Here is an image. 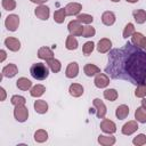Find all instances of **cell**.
Here are the masks:
<instances>
[{
    "label": "cell",
    "instance_id": "6da1fadb",
    "mask_svg": "<svg viewBox=\"0 0 146 146\" xmlns=\"http://www.w3.org/2000/svg\"><path fill=\"white\" fill-rule=\"evenodd\" d=\"M105 73L115 80H125L132 84L146 82V51L131 42L112 49Z\"/></svg>",
    "mask_w": 146,
    "mask_h": 146
},
{
    "label": "cell",
    "instance_id": "7a4b0ae2",
    "mask_svg": "<svg viewBox=\"0 0 146 146\" xmlns=\"http://www.w3.org/2000/svg\"><path fill=\"white\" fill-rule=\"evenodd\" d=\"M49 70L50 68L48 67V65H46L43 63H34L30 67V74L35 80H40L41 81V80H44V79L48 78Z\"/></svg>",
    "mask_w": 146,
    "mask_h": 146
},
{
    "label": "cell",
    "instance_id": "3957f363",
    "mask_svg": "<svg viewBox=\"0 0 146 146\" xmlns=\"http://www.w3.org/2000/svg\"><path fill=\"white\" fill-rule=\"evenodd\" d=\"M18 25H19V17L18 15L16 14H10L6 17L5 19V26L8 31L10 32H15L17 29H18Z\"/></svg>",
    "mask_w": 146,
    "mask_h": 146
},
{
    "label": "cell",
    "instance_id": "277c9868",
    "mask_svg": "<svg viewBox=\"0 0 146 146\" xmlns=\"http://www.w3.org/2000/svg\"><path fill=\"white\" fill-rule=\"evenodd\" d=\"M14 117L18 122H25L29 117V110L25 105H18L14 108Z\"/></svg>",
    "mask_w": 146,
    "mask_h": 146
},
{
    "label": "cell",
    "instance_id": "5b68a950",
    "mask_svg": "<svg viewBox=\"0 0 146 146\" xmlns=\"http://www.w3.org/2000/svg\"><path fill=\"white\" fill-rule=\"evenodd\" d=\"M83 27L82 24L78 21V19H74V21H71L67 25V30L70 32V34L74 35V36H82V33H83Z\"/></svg>",
    "mask_w": 146,
    "mask_h": 146
},
{
    "label": "cell",
    "instance_id": "8992f818",
    "mask_svg": "<svg viewBox=\"0 0 146 146\" xmlns=\"http://www.w3.org/2000/svg\"><path fill=\"white\" fill-rule=\"evenodd\" d=\"M92 104L96 108V116L98 119H104L107 113V108H106V105L104 104V102L100 100L99 98H95L92 100Z\"/></svg>",
    "mask_w": 146,
    "mask_h": 146
},
{
    "label": "cell",
    "instance_id": "52a82bcc",
    "mask_svg": "<svg viewBox=\"0 0 146 146\" xmlns=\"http://www.w3.org/2000/svg\"><path fill=\"white\" fill-rule=\"evenodd\" d=\"M94 84L99 88V89H103V88H106L108 84H110V76L105 73H98L96 74L95 76V80H94Z\"/></svg>",
    "mask_w": 146,
    "mask_h": 146
},
{
    "label": "cell",
    "instance_id": "ba28073f",
    "mask_svg": "<svg viewBox=\"0 0 146 146\" xmlns=\"http://www.w3.org/2000/svg\"><path fill=\"white\" fill-rule=\"evenodd\" d=\"M100 129L103 132L107 133V135H113L116 131V124L108 119H103V121L100 122Z\"/></svg>",
    "mask_w": 146,
    "mask_h": 146
},
{
    "label": "cell",
    "instance_id": "9c48e42d",
    "mask_svg": "<svg viewBox=\"0 0 146 146\" xmlns=\"http://www.w3.org/2000/svg\"><path fill=\"white\" fill-rule=\"evenodd\" d=\"M138 123H137V120H131V121H128L127 123L123 124L122 129H121V132L125 136H130L132 133H135L137 130H138Z\"/></svg>",
    "mask_w": 146,
    "mask_h": 146
},
{
    "label": "cell",
    "instance_id": "30bf717a",
    "mask_svg": "<svg viewBox=\"0 0 146 146\" xmlns=\"http://www.w3.org/2000/svg\"><path fill=\"white\" fill-rule=\"evenodd\" d=\"M35 16L41 21H47L50 15V8L46 5H39L34 10Z\"/></svg>",
    "mask_w": 146,
    "mask_h": 146
},
{
    "label": "cell",
    "instance_id": "8fae6325",
    "mask_svg": "<svg viewBox=\"0 0 146 146\" xmlns=\"http://www.w3.org/2000/svg\"><path fill=\"white\" fill-rule=\"evenodd\" d=\"M65 10L67 16H78L82 10V5L79 2H70L65 6Z\"/></svg>",
    "mask_w": 146,
    "mask_h": 146
},
{
    "label": "cell",
    "instance_id": "7c38bea8",
    "mask_svg": "<svg viewBox=\"0 0 146 146\" xmlns=\"http://www.w3.org/2000/svg\"><path fill=\"white\" fill-rule=\"evenodd\" d=\"M5 46L10 50V51H18L21 49V41L17 38L14 36H8L5 39Z\"/></svg>",
    "mask_w": 146,
    "mask_h": 146
},
{
    "label": "cell",
    "instance_id": "4fadbf2b",
    "mask_svg": "<svg viewBox=\"0 0 146 146\" xmlns=\"http://www.w3.org/2000/svg\"><path fill=\"white\" fill-rule=\"evenodd\" d=\"M17 73H18V67L13 63H9L8 65H6L1 71L2 78H14Z\"/></svg>",
    "mask_w": 146,
    "mask_h": 146
},
{
    "label": "cell",
    "instance_id": "5bb4252c",
    "mask_svg": "<svg viewBox=\"0 0 146 146\" xmlns=\"http://www.w3.org/2000/svg\"><path fill=\"white\" fill-rule=\"evenodd\" d=\"M111 47H112V41L108 38H103L97 43V51L100 54H105L110 51Z\"/></svg>",
    "mask_w": 146,
    "mask_h": 146
},
{
    "label": "cell",
    "instance_id": "9a60e30c",
    "mask_svg": "<svg viewBox=\"0 0 146 146\" xmlns=\"http://www.w3.org/2000/svg\"><path fill=\"white\" fill-rule=\"evenodd\" d=\"M78 74H79V65H78V63H76V62H71V63L67 65L66 70H65V75H66V78L73 79V78H76Z\"/></svg>",
    "mask_w": 146,
    "mask_h": 146
},
{
    "label": "cell",
    "instance_id": "2e32d148",
    "mask_svg": "<svg viewBox=\"0 0 146 146\" xmlns=\"http://www.w3.org/2000/svg\"><path fill=\"white\" fill-rule=\"evenodd\" d=\"M145 42H146V36H144L143 33L140 32H135L131 35V43L139 47V48H144L145 47Z\"/></svg>",
    "mask_w": 146,
    "mask_h": 146
},
{
    "label": "cell",
    "instance_id": "e0dca14e",
    "mask_svg": "<svg viewBox=\"0 0 146 146\" xmlns=\"http://www.w3.org/2000/svg\"><path fill=\"white\" fill-rule=\"evenodd\" d=\"M38 57L40 59H43V60H49L51 58H54V51L51 48L49 47H41L39 48L38 50Z\"/></svg>",
    "mask_w": 146,
    "mask_h": 146
},
{
    "label": "cell",
    "instance_id": "ac0fdd59",
    "mask_svg": "<svg viewBox=\"0 0 146 146\" xmlns=\"http://www.w3.org/2000/svg\"><path fill=\"white\" fill-rule=\"evenodd\" d=\"M115 19H116V17H115V14H114L113 11L106 10V11H104L103 15H102V22H103V24L106 25V26L113 25V24L115 23Z\"/></svg>",
    "mask_w": 146,
    "mask_h": 146
},
{
    "label": "cell",
    "instance_id": "d6986e66",
    "mask_svg": "<svg viewBox=\"0 0 146 146\" xmlns=\"http://www.w3.org/2000/svg\"><path fill=\"white\" fill-rule=\"evenodd\" d=\"M83 91H84V89H83V87H82L80 83H72V84L70 86V88H68L70 95H71L72 97H75V98L82 96V95H83Z\"/></svg>",
    "mask_w": 146,
    "mask_h": 146
},
{
    "label": "cell",
    "instance_id": "ffe728a7",
    "mask_svg": "<svg viewBox=\"0 0 146 146\" xmlns=\"http://www.w3.org/2000/svg\"><path fill=\"white\" fill-rule=\"evenodd\" d=\"M34 111L39 114H44L48 112V103L43 99H38L34 102Z\"/></svg>",
    "mask_w": 146,
    "mask_h": 146
},
{
    "label": "cell",
    "instance_id": "44dd1931",
    "mask_svg": "<svg viewBox=\"0 0 146 146\" xmlns=\"http://www.w3.org/2000/svg\"><path fill=\"white\" fill-rule=\"evenodd\" d=\"M97 140H98V143H99L100 145H103V146H112V145H114L115 141H116L115 137L112 136V135H108V136L99 135Z\"/></svg>",
    "mask_w": 146,
    "mask_h": 146
},
{
    "label": "cell",
    "instance_id": "7402d4cb",
    "mask_svg": "<svg viewBox=\"0 0 146 146\" xmlns=\"http://www.w3.org/2000/svg\"><path fill=\"white\" fill-rule=\"evenodd\" d=\"M16 86H17L18 89H21V90H23V91H27V90H30V89L32 88V82H31L27 78L22 76V78H19V79L16 81Z\"/></svg>",
    "mask_w": 146,
    "mask_h": 146
},
{
    "label": "cell",
    "instance_id": "603a6c76",
    "mask_svg": "<svg viewBox=\"0 0 146 146\" xmlns=\"http://www.w3.org/2000/svg\"><path fill=\"white\" fill-rule=\"evenodd\" d=\"M83 72H84V74H86L87 76H94V75H96V74H98V73L100 72V68H99L97 65L89 63V64H86V65H84Z\"/></svg>",
    "mask_w": 146,
    "mask_h": 146
},
{
    "label": "cell",
    "instance_id": "cb8c5ba5",
    "mask_svg": "<svg viewBox=\"0 0 146 146\" xmlns=\"http://www.w3.org/2000/svg\"><path fill=\"white\" fill-rule=\"evenodd\" d=\"M115 115L119 120H124L129 115V107L125 104H122V105L117 106L116 110H115Z\"/></svg>",
    "mask_w": 146,
    "mask_h": 146
},
{
    "label": "cell",
    "instance_id": "d4e9b609",
    "mask_svg": "<svg viewBox=\"0 0 146 146\" xmlns=\"http://www.w3.org/2000/svg\"><path fill=\"white\" fill-rule=\"evenodd\" d=\"M132 16L137 24H144L146 22V11L144 9H136L132 11Z\"/></svg>",
    "mask_w": 146,
    "mask_h": 146
},
{
    "label": "cell",
    "instance_id": "484cf974",
    "mask_svg": "<svg viewBox=\"0 0 146 146\" xmlns=\"http://www.w3.org/2000/svg\"><path fill=\"white\" fill-rule=\"evenodd\" d=\"M44 91H46V87L43 84H35L30 89V95L32 97L38 98V97H41L44 94Z\"/></svg>",
    "mask_w": 146,
    "mask_h": 146
},
{
    "label": "cell",
    "instance_id": "4316f807",
    "mask_svg": "<svg viewBox=\"0 0 146 146\" xmlns=\"http://www.w3.org/2000/svg\"><path fill=\"white\" fill-rule=\"evenodd\" d=\"M78 46H79V42H78V40L75 39V36L72 35V34L67 35L66 41H65V47H66V49H67V50H75V49L78 48Z\"/></svg>",
    "mask_w": 146,
    "mask_h": 146
},
{
    "label": "cell",
    "instance_id": "83f0119b",
    "mask_svg": "<svg viewBox=\"0 0 146 146\" xmlns=\"http://www.w3.org/2000/svg\"><path fill=\"white\" fill-rule=\"evenodd\" d=\"M66 16H67V15H66L65 8H59V9H57V10L54 13V21H55L56 23H58V24H62V23H64Z\"/></svg>",
    "mask_w": 146,
    "mask_h": 146
},
{
    "label": "cell",
    "instance_id": "f1b7e54d",
    "mask_svg": "<svg viewBox=\"0 0 146 146\" xmlns=\"http://www.w3.org/2000/svg\"><path fill=\"white\" fill-rule=\"evenodd\" d=\"M47 65H48V67L50 68V71L52 73H58L60 71V68H62L60 62L58 59H56V58H51V59L47 60Z\"/></svg>",
    "mask_w": 146,
    "mask_h": 146
},
{
    "label": "cell",
    "instance_id": "f546056e",
    "mask_svg": "<svg viewBox=\"0 0 146 146\" xmlns=\"http://www.w3.org/2000/svg\"><path fill=\"white\" fill-rule=\"evenodd\" d=\"M103 95H104V98H105L106 100H110V102H114V100H116L117 97H119L117 91H116L115 89H113V88L106 89V90L103 92Z\"/></svg>",
    "mask_w": 146,
    "mask_h": 146
},
{
    "label": "cell",
    "instance_id": "4dcf8cb0",
    "mask_svg": "<svg viewBox=\"0 0 146 146\" xmlns=\"http://www.w3.org/2000/svg\"><path fill=\"white\" fill-rule=\"evenodd\" d=\"M48 139V132L43 129H39L34 132V140L36 143H44Z\"/></svg>",
    "mask_w": 146,
    "mask_h": 146
},
{
    "label": "cell",
    "instance_id": "1f68e13d",
    "mask_svg": "<svg viewBox=\"0 0 146 146\" xmlns=\"http://www.w3.org/2000/svg\"><path fill=\"white\" fill-rule=\"evenodd\" d=\"M135 119L139 123H146V110L144 107H138L135 111Z\"/></svg>",
    "mask_w": 146,
    "mask_h": 146
},
{
    "label": "cell",
    "instance_id": "d6a6232c",
    "mask_svg": "<svg viewBox=\"0 0 146 146\" xmlns=\"http://www.w3.org/2000/svg\"><path fill=\"white\" fill-rule=\"evenodd\" d=\"M76 19H78L81 24H87V25H89L90 23H92L94 17H92L91 15H89V14H79V15L76 16Z\"/></svg>",
    "mask_w": 146,
    "mask_h": 146
},
{
    "label": "cell",
    "instance_id": "836d02e7",
    "mask_svg": "<svg viewBox=\"0 0 146 146\" xmlns=\"http://www.w3.org/2000/svg\"><path fill=\"white\" fill-rule=\"evenodd\" d=\"M135 96L138 98H144L146 97V82L140 83L137 86L136 90H135Z\"/></svg>",
    "mask_w": 146,
    "mask_h": 146
},
{
    "label": "cell",
    "instance_id": "e575fe53",
    "mask_svg": "<svg viewBox=\"0 0 146 146\" xmlns=\"http://www.w3.org/2000/svg\"><path fill=\"white\" fill-rule=\"evenodd\" d=\"M94 48H95V43L92 41H87L82 46V52H83V55L84 56H89L94 51Z\"/></svg>",
    "mask_w": 146,
    "mask_h": 146
},
{
    "label": "cell",
    "instance_id": "d590c367",
    "mask_svg": "<svg viewBox=\"0 0 146 146\" xmlns=\"http://www.w3.org/2000/svg\"><path fill=\"white\" fill-rule=\"evenodd\" d=\"M135 25L132 23H128L125 26H124V30H123V38L124 39H128L129 36H131L133 33H135Z\"/></svg>",
    "mask_w": 146,
    "mask_h": 146
},
{
    "label": "cell",
    "instance_id": "8d00e7d4",
    "mask_svg": "<svg viewBox=\"0 0 146 146\" xmlns=\"http://www.w3.org/2000/svg\"><path fill=\"white\" fill-rule=\"evenodd\" d=\"M10 103H11L14 106H18V105H25L26 100H25V98H24L23 96H21V95H14V96L11 97V99H10Z\"/></svg>",
    "mask_w": 146,
    "mask_h": 146
},
{
    "label": "cell",
    "instance_id": "74e56055",
    "mask_svg": "<svg viewBox=\"0 0 146 146\" xmlns=\"http://www.w3.org/2000/svg\"><path fill=\"white\" fill-rule=\"evenodd\" d=\"M132 144L136 146H143L146 144V135L144 133H139L133 139H132Z\"/></svg>",
    "mask_w": 146,
    "mask_h": 146
},
{
    "label": "cell",
    "instance_id": "f35d334b",
    "mask_svg": "<svg viewBox=\"0 0 146 146\" xmlns=\"http://www.w3.org/2000/svg\"><path fill=\"white\" fill-rule=\"evenodd\" d=\"M1 5H2V8L5 10H8V11H11L16 8V1L15 0H2Z\"/></svg>",
    "mask_w": 146,
    "mask_h": 146
},
{
    "label": "cell",
    "instance_id": "ab89813d",
    "mask_svg": "<svg viewBox=\"0 0 146 146\" xmlns=\"http://www.w3.org/2000/svg\"><path fill=\"white\" fill-rule=\"evenodd\" d=\"M95 34H96V30L91 25H87V26L83 27V33H82V36L83 38H91Z\"/></svg>",
    "mask_w": 146,
    "mask_h": 146
},
{
    "label": "cell",
    "instance_id": "60d3db41",
    "mask_svg": "<svg viewBox=\"0 0 146 146\" xmlns=\"http://www.w3.org/2000/svg\"><path fill=\"white\" fill-rule=\"evenodd\" d=\"M0 63H3L5 62V59H6V57H7V54H6V51L3 50V49H1L0 50Z\"/></svg>",
    "mask_w": 146,
    "mask_h": 146
},
{
    "label": "cell",
    "instance_id": "b9f144b4",
    "mask_svg": "<svg viewBox=\"0 0 146 146\" xmlns=\"http://www.w3.org/2000/svg\"><path fill=\"white\" fill-rule=\"evenodd\" d=\"M0 92H1V102H3V100H6V90H5V88L3 87H0Z\"/></svg>",
    "mask_w": 146,
    "mask_h": 146
},
{
    "label": "cell",
    "instance_id": "7bdbcfd3",
    "mask_svg": "<svg viewBox=\"0 0 146 146\" xmlns=\"http://www.w3.org/2000/svg\"><path fill=\"white\" fill-rule=\"evenodd\" d=\"M30 1L35 3V5H44L47 2V0H30Z\"/></svg>",
    "mask_w": 146,
    "mask_h": 146
},
{
    "label": "cell",
    "instance_id": "ee69618b",
    "mask_svg": "<svg viewBox=\"0 0 146 146\" xmlns=\"http://www.w3.org/2000/svg\"><path fill=\"white\" fill-rule=\"evenodd\" d=\"M141 107H144V108L146 110V98H145V97H144L143 100H141Z\"/></svg>",
    "mask_w": 146,
    "mask_h": 146
},
{
    "label": "cell",
    "instance_id": "f6af8a7d",
    "mask_svg": "<svg viewBox=\"0 0 146 146\" xmlns=\"http://www.w3.org/2000/svg\"><path fill=\"white\" fill-rule=\"evenodd\" d=\"M127 2H129V3H136V2H138V0H125Z\"/></svg>",
    "mask_w": 146,
    "mask_h": 146
},
{
    "label": "cell",
    "instance_id": "bcb514c9",
    "mask_svg": "<svg viewBox=\"0 0 146 146\" xmlns=\"http://www.w3.org/2000/svg\"><path fill=\"white\" fill-rule=\"evenodd\" d=\"M111 1H112V2H119L120 0H111Z\"/></svg>",
    "mask_w": 146,
    "mask_h": 146
},
{
    "label": "cell",
    "instance_id": "7dc6e473",
    "mask_svg": "<svg viewBox=\"0 0 146 146\" xmlns=\"http://www.w3.org/2000/svg\"><path fill=\"white\" fill-rule=\"evenodd\" d=\"M144 48H145V49H146V42H145V47H144ZM145 51H146V50H145Z\"/></svg>",
    "mask_w": 146,
    "mask_h": 146
}]
</instances>
